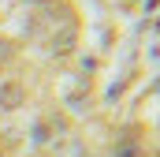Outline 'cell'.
Here are the masks:
<instances>
[{"mask_svg":"<svg viewBox=\"0 0 160 157\" xmlns=\"http://www.w3.org/2000/svg\"><path fill=\"white\" fill-rule=\"evenodd\" d=\"M22 101H26V90H22V82H15V78L0 82V109H4V112H15Z\"/></svg>","mask_w":160,"mask_h":157,"instance_id":"6da1fadb","label":"cell"}]
</instances>
